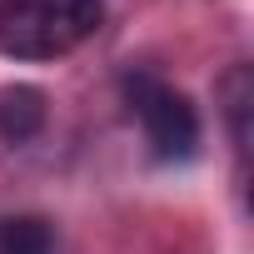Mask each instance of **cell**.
<instances>
[{
	"instance_id": "5b68a950",
	"label": "cell",
	"mask_w": 254,
	"mask_h": 254,
	"mask_svg": "<svg viewBox=\"0 0 254 254\" xmlns=\"http://www.w3.org/2000/svg\"><path fill=\"white\" fill-rule=\"evenodd\" d=\"M224 95H229L234 140H239V150H244V140H249V130H244V110H249V70H244V65H234V70L224 75Z\"/></svg>"
},
{
	"instance_id": "277c9868",
	"label": "cell",
	"mask_w": 254,
	"mask_h": 254,
	"mask_svg": "<svg viewBox=\"0 0 254 254\" xmlns=\"http://www.w3.org/2000/svg\"><path fill=\"white\" fill-rule=\"evenodd\" d=\"M0 254H50V224L45 219H0Z\"/></svg>"
},
{
	"instance_id": "7a4b0ae2",
	"label": "cell",
	"mask_w": 254,
	"mask_h": 254,
	"mask_svg": "<svg viewBox=\"0 0 254 254\" xmlns=\"http://www.w3.org/2000/svg\"><path fill=\"white\" fill-rule=\"evenodd\" d=\"M130 105L140 115V130H145V145L160 165H180L199 150V110L165 80L155 75H130Z\"/></svg>"
},
{
	"instance_id": "3957f363",
	"label": "cell",
	"mask_w": 254,
	"mask_h": 254,
	"mask_svg": "<svg viewBox=\"0 0 254 254\" xmlns=\"http://www.w3.org/2000/svg\"><path fill=\"white\" fill-rule=\"evenodd\" d=\"M50 105L40 85H5L0 90V140L5 145H25L45 130Z\"/></svg>"
},
{
	"instance_id": "6da1fadb",
	"label": "cell",
	"mask_w": 254,
	"mask_h": 254,
	"mask_svg": "<svg viewBox=\"0 0 254 254\" xmlns=\"http://www.w3.org/2000/svg\"><path fill=\"white\" fill-rule=\"evenodd\" d=\"M105 20V0H0V55L60 60Z\"/></svg>"
}]
</instances>
